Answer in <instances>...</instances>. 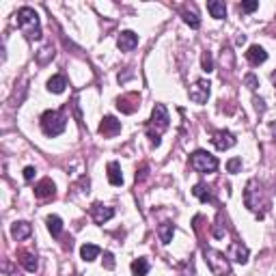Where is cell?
Here are the masks:
<instances>
[{
    "label": "cell",
    "instance_id": "31",
    "mask_svg": "<svg viewBox=\"0 0 276 276\" xmlns=\"http://www.w3.org/2000/svg\"><path fill=\"white\" fill-rule=\"evenodd\" d=\"M242 168V158H231L229 162H227V171L229 173H237Z\"/></svg>",
    "mask_w": 276,
    "mask_h": 276
},
{
    "label": "cell",
    "instance_id": "6",
    "mask_svg": "<svg viewBox=\"0 0 276 276\" xmlns=\"http://www.w3.org/2000/svg\"><path fill=\"white\" fill-rule=\"evenodd\" d=\"M190 166L197 173H214L218 168V160H216V155H211V153L203 151V149H199V151H194L190 155Z\"/></svg>",
    "mask_w": 276,
    "mask_h": 276
},
{
    "label": "cell",
    "instance_id": "38",
    "mask_svg": "<svg viewBox=\"0 0 276 276\" xmlns=\"http://www.w3.org/2000/svg\"><path fill=\"white\" fill-rule=\"evenodd\" d=\"M270 80H272V84H274V89H276V71H272V76H270Z\"/></svg>",
    "mask_w": 276,
    "mask_h": 276
},
{
    "label": "cell",
    "instance_id": "8",
    "mask_svg": "<svg viewBox=\"0 0 276 276\" xmlns=\"http://www.w3.org/2000/svg\"><path fill=\"white\" fill-rule=\"evenodd\" d=\"M209 93H211V84L207 82V80H197L194 86L190 89V99L194 104H205Z\"/></svg>",
    "mask_w": 276,
    "mask_h": 276
},
{
    "label": "cell",
    "instance_id": "10",
    "mask_svg": "<svg viewBox=\"0 0 276 276\" xmlns=\"http://www.w3.org/2000/svg\"><path fill=\"white\" fill-rule=\"evenodd\" d=\"M138 104H140V97L138 93H128V95L117 97V108L123 112V115H132V112L138 110Z\"/></svg>",
    "mask_w": 276,
    "mask_h": 276
},
{
    "label": "cell",
    "instance_id": "30",
    "mask_svg": "<svg viewBox=\"0 0 276 276\" xmlns=\"http://www.w3.org/2000/svg\"><path fill=\"white\" fill-rule=\"evenodd\" d=\"M244 84H246L250 91H257V86H259V80H257L255 73H246V76H244Z\"/></svg>",
    "mask_w": 276,
    "mask_h": 276
},
{
    "label": "cell",
    "instance_id": "22",
    "mask_svg": "<svg viewBox=\"0 0 276 276\" xmlns=\"http://www.w3.org/2000/svg\"><path fill=\"white\" fill-rule=\"evenodd\" d=\"M99 255H102V248L95 246V244H84V246L80 248V257H82L84 261H95Z\"/></svg>",
    "mask_w": 276,
    "mask_h": 276
},
{
    "label": "cell",
    "instance_id": "32",
    "mask_svg": "<svg viewBox=\"0 0 276 276\" xmlns=\"http://www.w3.org/2000/svg\"><path fill=\"white\" fill-rule=\"evenodd\" d=\"M50 56H54V50H52V46H48V48H43V50H41V54H39V56H37V61H39V63H41V65H43V63H46V61L50 59Z\"/></svg>",
    "mask_w": 276,
    "mask_h": 276
},
{
    "label": "cell",
    "instance_id": "3",
    "mask_svg": "<svg viewBox=\"0 0 276 276\" xmlns=\"http://www.w3.org/2000/svg\"><path fill=\"white\" fill-rule=\"evenodd\" d=\"M15 17H17V26H20V30L28 37L30 41L41 39V24H39V15H37L35 9L22 7L20 11H17Z\"/></svg>",
    "mask_w": 276,
    "mask_h": 276
},
{
    "label": "cell",
    "instance_id": "25",
    "mask_svg": "<svg viewBox=\"0 0 276 276\" xmlns=\"http://www.w3.org/2000/svg\"><path fill=\"white\" fill-rule=\"evenodd\" d=\"M147 272H149V261L145 259V257L132 261V274L134 276H147Z\"/></svg>",
    "mask_w": 276,
    "mask_h": 276
},
{
    "label": "cell",
    "instance_id": "27",
    "mask_svg": "<svg viewBox=\"0 0 276 276\" xmlns=\"http://www.w3.org/2000/svg\"><path fill=\"white\" fill-rule=\"evenodd\" d=\"M201 65H203V71H214V56H211V52H203V56H201Z\"/></svg>",
    "mask_w": 276,
    "mask_h": 276
},
{
    "label": "cell",
    "instance_id": "13",
    "mask_svg": "<svg viewBox=\"0 0 276 276\" xmlns=\"http://www.w3.org/2000/svg\"><path fill=\"white\" fill-rule=\"evenodd\" d=\"M54 194H56V186H54V181H52V179H41L39 184L35 186V197H37V199H41V201L52 199Z\"/></svg>",
    "mask_w": 276,
    "mask_h": 276
},
{
    "label": "cell",
    "instance_id": "15",
    "mask_svg": "<svg viewBox=\"0 0 276 276\" xmlns=\"http://www.w3.org/2000/svg\"><path fill=\"white\" fill-rule=\"evenodd\" d=\"M246 61H248L253 67H259L261 63L268 61V52H266V50H263L261 46H250L248 52H246Z\"/></svg>",
    "mask_w": 276,
    "mask_h": 276
},
{
    "label": "cell",
    "instance_id": "4",
    "mask_svg": "<svg viewBox=\"0 0 276 276\" xmlns=\"http://www.w3.org/2000/svg\"><path fill=\"white\" fill-rule=\"evenodd\" d=\"M41 130H43V134L46 136H59L65 132L67 128V117H65V112L63 110H46L41 115Z\"/></svg>",
    "mask_w": 276,
    "mask_h": 276
},
{
    "label": "cell",
    "instance_id": "33",
    "mask_svg": "<svg viewBox=\"0 0 276 276\" xmlns=\"http://www.w3.org/2000/svg\"><path fill=\"white\" fill-rule=\"evenodd\" d=\"M102 261H104V268L106 270H115V257H112V253H108V250H106Z\"/></svg>",
    "mask_w": 276,
    "mask_h": 276
},
{
    "label": "cell",
    "instance_id": "37",
    "mask_svg": "<svg viewBox=\"0 0 276 276\" xmlns=\"http://www.w3.org/2000/svg\"><path fill=\"white\" fill-rule=\"evenodd\" d=\"M270 130H272V134H274V140H276V121L270 123Z\"/></svg>",
    "mask_w": 276,
    "mask_h": 276
},
{
    "label": "cell",
    "instance_id": "20",
    "mask_svg": "<svg viewBox=\"0 0 276 276\" xmlns=\"http://www.w3.org/2000/svg\"><path fill=\"white\" fill-rule=\"evenodd\" d=\"M106 171H108V181L112 186H123V173H121L119 162H108Z\"/></svg>",
    "mask_w": 276,
    "mask_h": 276
},
{
    "label": "cell",
    "instance_id": "19",
    "mask_svg": "<svg viewBox=\"0 0 276 276\" xmlns=\"http://www.w3.org/2000/svg\"><path fill=\"white\" fill-rule=\"evenodd\" d=\"M46 86H48L50 93H56V95H61V93L67 89V78L63 76V73H56V76H52V78L48 80Z\"/></svg>",
    "mask_w": 276,
    "mask_h": 276
},
{
    "label": "cell",
    "instance_id": "18",
    "mask_svg": "<svg viewBox=\"0 0 276 276\" xmlns=\"http://www.w3.org/2000/svg\"><path fill=\"white\" fill-rule=\"evenodd\" d=\"M192 194L199 201H203V203H216L214 192H211V188L207 184H197V186H194V190H192Z\"/></svg>",
    "mask_w": 276,
    "mask_h": 276
},
{
    "label": "cell",
    "instance_id": "36",
    "mask_svg": "<svg viewBox=\"0 0 276 276\" xmlns=\"http://www.w3.org/2000/svg\"><path fill=\"white\" fill-rule=\"evenodd\" d=\"M147 171H149L147 164H142V166H140V171L136 173V181H142V179H145V177H147Z\"/></svg>",
    "mask_w": 276,
    "mask_h": 276
},
{
    "label": "cell",
    "instance_id": "9",
    "mask_svg": "<svg viewBox=\"0 0 276 276\" xmlns=\"http://www.w3.org/2000/svg\"><path fill=\"white\" fill-rule=\"evenodd\" d=\"M211 142H214L216 149H220V151H227V149H231L235 145V136L231 134V132L227 130H216L214 134H211Z\"/></svg>",
    "mask_w": 276,
    "mask_h": 276
},
{
    "label": "cell",
    "instance_id": "2",
    "mask_svg": "<svg viewBox=\"0 0 276 276\" xmlns=\"http://www.w3.org/2000/svg\"><path fill=\"white\" fill-rule=\"evenodd\" d=\"M168 125H171L168 110L162 104H155L153 106V112H151V119L147 121V136H149V140H151L153 147L160 145V136L168 130Z\"/></svg>",
    "mask_w": 276,
    "mask_h": 276
},
{
    "label": "cell",
    "instance_id": "24",
    "mask_svg": "<svg viewBox=\"0 0 276 276\" xmlns=\"http://www.w3.org/2000/svg\"><path fill=\"white\" fill-rule=\"evenodd\" d=\"M46 224H48V231L52 233V237H61V233H63V220H61L59 216H48Z\"/></svg>",
    "mask_w": 276,
    "mask_h": 276
},
{
    "label": "cell",
    "instance_id": "16",
    "mask_svg": "<svg viewBox=\"0 0 276 276\" xmlns=\"http://www.w3.org/2000/svg\"><path fill=\"white\" fill-rule=\"evenodd\" d=\"M248 248L244 246L242 242H233L231 244V250H229V259H233L237 263H246L248 261Z\"/></svg>",
    "mask_w": 276,
    "mask_h": 276
},
{
    "label": "cell",
    "instance_id": "26",
    "mask_svg": "<svg viewBox=\"0 0 276 276\" xmlns=\"http://www.w3.org/2000/svg\"><path fill=\"white\" fill-rule=\"evenodd\" d=\"M181 17H184V22H186L190 28H199V26H201V20H199V15L194 13V11L181 9Z\"/></svg>",
    "mask_w": 276,
    "mask_h": 276
},
{
    "label": "cell",
    "instance_id": "23",
    "mask_svg": "<svg viewBox=\"0 0 276 276\" xmlns=\"http://www.w3.org/2000/svg\"><path fill=\"white\" fill-rule=\"evenodd\" d=\"M173 233H175V224L173 222H162L158 227V235L162 244H171L173 242Z\"/></svg>",
    "mask_w": 276,
    "mask_h": 276
},
{
    "label": "cell",
    "instance_id": "28",
    "mask_svg": "<svg viewBox=\"0 0 276 276\" xmlns=\"http://www.w3.org/2000/svg\"><path fill=\"white\" fill-rule=\"evenodd\" d=\"M224 231H227V229L222 227V214H218V220H216L214 231H211V233H214L216 240H220V237H224Z\"/></svg>",
    "mask_w": 276,
    "mask_h": 276
},
{
    "label": "cell",
    "instance_id": "35",
    "mask_svg": "<svg viewBox=\"0 0 276 276\" xmlns=\"http://www.w3.org/2000/svg\"><path fill=\"white\" fill-rule=\"evenodd\" d=\"M35 166H26V168H24V179H26V181H33V177H35Z\"/></svg>",
    "mask_w": 276,
    "mask_h": 276
},
{
    "label": "cell",
    "instance_id": "11",
    "mask_svg": "<svg viewBox=\"0 0 276 276\" xmlns=\"http://www.w3.org/2000/svg\"><path fill=\"white\" fill-rule=\"evenodd\" d=\"M119 132H121V121H117L115 117H104L102 123H99V134H102L104 138H112L117 136Z\"/></svg>",
    "mask_w": 276,
    "mask_h": 276
},
{
    "label": "cell",
    "instance_id": "1",
    "mask_svg": "<svg viewBox=\"0 0 276 276\" xmlns=\"http://www.w3.org/2000/svg\"><path fill=\"white\" fill-rule=\"evenodd\" d=\"M244 203H246V207L253 211L255 216L263 218V216L268 214V209H270V197L266 194L263 186L257 179H250L248 184H246V190H244Z\"/></svg>",
    "mask_w": 276,
    "mask_h": 276
},
{
    "label": "cell",
    "instance_id": "17",
    "mask_svg": "<svg viewBox=\"0 0 276 276\" xmlns=\"http://www.w3.org/2000/svg\"><path fill=\"white\" fill-rule=\"evenodd\" d=\"M30 233H33V227H30L28 222L20 220V222H13V224H11V235H13V240H17V242L26 240Z\"/></svg>",
    "mask_w": 276,
    "mask_h": 276
},
{
    "label": "cell",
    "instance_id": "29",
    "mask_svg": "<svg viewBox=\"0 0 276 276\" xmlns=\"http://www.w3.org/2000/svg\"><path fill=\"white\" fill-rule=\"evenodd\" d=\"M257 7H259V2H257V0H246V2H240V11H242V13H253Z\"/></svg>",
    "mask_w": 276,
    "mask_h": 276
},
{
    "label": "cell",
    "instance_id": "7",
    "mask_svg": "<svg viewBox=\"0 0 276 276\" xmlns=\"http://www.w3.org/2000/svg\"><path fill=\"white\" fill-rule=\"evenodd\" d=\"M89 214H91V218H93V222H95V224H104V222H108L110 218L115 216V209L108 207V205H104V203H93Z\"/></svg>",
    "mask_w": 276,
    "mask_h": 276
},
{
    "label": "cell",
    "instance_id": "21",
    "mask_svg": "<svg viewBox=\"0 0 276 276\" xmlns=\"http://www.w3.org/2000/svg\"><path fill=\"white\" fill-rule=\"evenodd\" d=\"M207 11H209L211 17H216V20H222V17L227 15V7H224V2H220V0H209V2H207Z\"/></svg>",
    "mask_w": 276,
    "mask_h": 276
},
{
    "label": "cell",
    "instance_id": "5",
    "mask_svg": "<svg viewBox=\"0 0 276 276\" xmlns=\"http://www.w3.org/2000/svg\"><path fill=\"white\" fill-rule=\"evenodd\" d=\"M203 255H205V261H207V266H209L214 276H229L231 274V261L224 253L214 250V248H205Z\"/></svg>",
    "mask_w": 276,
    "mask_h": 276
},
{
    "label": "cell",
    "instance_id": "34",
    "mask_svg": "<svg viewBox=\"0 0 276 276\" xmlns=\"http://www.w3.org/2000/svg\"><path fill=\"white\" fill-rule=\"evenodd\" d=\"M253 104H255V110L259 112V115H263V112H266V102H263L261 97H257V95H255V99H253Z\"/></svg>",
    "mask_w": 276,
    "mask_h": 276
},
{
    "label": "cell",
    "instance_id": "12",
    "mask_svg": "<svg viewBox=\"0 0 276 276\" xmlns=\"http://www.w3.org/2000/svg\"><path fill=\"white\" fill-rule=\"evenodd\" d=\"M117 46H119L121 52H132V50L138 46V35L134 33V30H123L117 39Z\"/></svg>",
    "mask_w": 276,
    "mask_h": 276
},
{
    "label": "cell",
    "instance_id": "14",
    "mask_svg": "<svg viewBox=\"0 0 276 276\" xmlns=\"http://www.w3.org/2000/svg\"><path fill=\"white\" fill-rule=\"evenodd\" d=\"M17 261L22 263L26 272H37V268H39L37 255H35V253H30V250H20V253H17Z\"/></svg>",
    "mask_w": 276,
    "mask_h": 276
}]
</instances>
